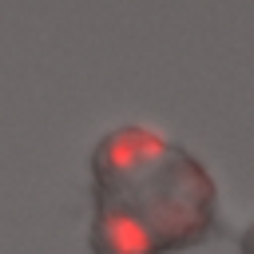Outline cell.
I'll use <instances>...</instances> for the list:
<instances>
[{
  "instance_id": "7a4b0ae2",
  "label": "cell",
  "mask_w": 254,
  "mask_h": 254,
  "mask_svg": "<svg viewBox=\"0 0 254 254\" xmlns=\"http://www.w3.org/2000/svg\"><path fill=\"white\" fill-rule=\"evenodd\" d=\"M238 250H242V254H254V222L242 230V242H238Z\"/></svg>"
},
{
  "instance_id": "6da1fadb",
  "label": "cell",
  "mask_w": 254,
  "mask_h": 254,
  "mask_svg": "<svg viewBox=\"0 0 254 254\" xmlns=\"http://www.w3.org/2000/svg\"><path fill=\"white\" fill-rule=\"evenodd\" d=\"M218 234V190L206 167L135 123L91 151V254H175Z\"/></svg>"
}]
</instances>
